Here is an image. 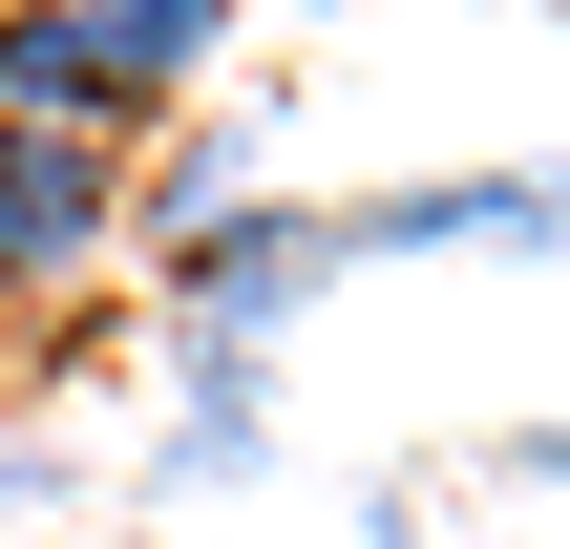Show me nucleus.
I'll return each mask as SVG.
<instances>
[{"label": "nucleus", "instance_id": "8", "mask_svg": "<svg viewBox=\"0 0 570 549\" xmlns=\"http://www.w3.org/2000/svg\"><path fill=\"white\" fill-rule=\"evenodd\" d=\"M487 487H570V423H508V444H487Z\"/></svg>", "mask_w": 570, "mask_h": 549}, {"label": "nucleus", "instance_id": "4", "mask_svg": "<svg viewBox=\"0 0 570 549\" xmlns=\"http://www.w3.org/2000/svg\"><path fill=\"white\" fill-rule=\"evenodd\" d=\"M148 487H169V508L275 487V360H254V339H169V444H148Z\"/></svg>", "mask_w": 570, "mask_h": 549}, {"label": "nucleus", "instance_id": "1", "mask_svg": "<svg viewBox=\"0 0 570 549\" xmlns=\"http://www.w3.org/2000/svg\"><path fill=\"white\" fill-rule=\"evenodd\" d=\"M106 254H127V148H85V127H0V317H85Z\"/></svg>", "mask_w": 570, "mask_h": 549}, {"label": "nucleus", "instance_id": "7", "mask_svg": "<svg viewBox=\"0 0 570 549\" xmlns=\"http://www.w3.org/2000/svg\"><path fill=\"white\" fill-rule=\"evenodd\" d=\"M42 487H63V444H42V423H0V529H21Z\"/></svg>", "mask_w": 570, "mask_h": 549}, {"label": "nucleus", "instance_id": "2", "mask_svg": "<svg viewBox=\"0 0 570 549\" xmlns=\"http://www.w3.org/2000/svg\"><path fill=\"white\" fill-rule=\"evenodd\" d=\"M63 21V63H85V127L106 148H148L169 106H212V63H233V0H42Z\"/></svg>", "mask_w": 570, "mask_h": 549}, {"label": "nucleus", "instance_id": "5", "mask_svg": "<svg viewBox=\"0 0 570 549\" xmlns=\"http://www.w3.org/2000/svg\"><path fill=\"white\" fill-rule=\"evenodd\" d=\"M233 212H254V127H233V106H169V127L127 148V254L169 275V254H190V233H233Z\"/></svg>", "mask_w": 570, "mask_h": 549}, {"label": "nucleus", "instance_id": "6", "mask_svg": "<svg viewBox=\"0 0 570 549\" xmlns=\"http://www.w3.org/2000/svg\"><path fill=\"white\" fill-rule=\"evenodd\" d=\"M0 127H85V63H63L42 0H0ZM85 148H106V127H85Z\"/></svg>", "mask_w": 570, "mask_h": 549}, {"label": "nucleus", "instance_id": "3", "mask_svg": "<svg viewBox=\"0 0 570 549\" xmlns=\"http://www.w3.org/2000/svg\"><path fill=\"white\" fill-rule=\"evenodd\" d=\"M381 254H570V169H423V190H360L338 212V275Z\"/></svg>", "mask_w": 570, "mask_h": 549}]
</instances>
